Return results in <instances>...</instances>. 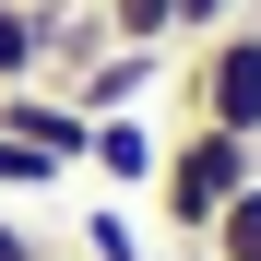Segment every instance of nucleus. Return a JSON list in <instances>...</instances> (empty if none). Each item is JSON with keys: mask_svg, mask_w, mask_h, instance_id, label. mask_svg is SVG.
Segmentation results:
<instances>
[{"mask_svg": "<svg viewBox=\"0 0 261 261\" xmlns=\"http://www.w3.org/2000/svg\"><path fill=\"white\" fill-rule=\"evenodd\" d=\"M249 178H261V143H238V130H202V119H190L178 143H166V166H154V214H166V238H190V249H202V226H214Z\"/></svg>", "mask_w": 261, "mask_h": 261, "instance_id": "f257e3e1", "label": "nucleus"}, {"mask_svg": "<svg viewBox=\"0 0 261 261\" xmlns=\"http://www.w3.org/2000/svg\"><path fill=\"white\" fill-rule=\"evenodd\" d=\"M178 95H190V119H202V130L261 143V12H238L226 36L178 48Z\"/></svg>", "mask_w": 261, "mask_h": 261, "instance_id": "f03ea898", "label": "nucleus"}, {"mask_svg": "<svg viewBox=\"0 0 261 261\" xmlns=\"http://www.w3.org/2000/svg\"><path fill=\"white\" fill-rule=\"evenodd\" d=\"M0 130H12V143H36L48 166H83V130H95V119H83L60 83H0Z\"/></svg>", "mask_w": 261, "mask_h": 261, "instance_id": "7ed1b4c3", "label": "nucleus"}, {"mask_svg": "<svg viewBox=\"0 0 261 261\" xmlns=\"http://www.w3.org/2000/svg\"><path fill=\"white\" fill-rule=\"evenodd\" d=\"M166 60H178V48H95V60L60 83V95H71L83 119H119V107H143L154 83H166Z\"/></svg>", "mask_w": 261, "mask_h": 261, "instance_id": "20e7f679", "label": "nucleus"}, {"mask_svg": "<svg viewBox=\"0 0 261 261\" xmlns=\"http://www.w3.org/2000/svg\"><path fill=\"white\" fill-rule=\"evenodd\" d=\"M83 166H95L107 190H154L166 143H154V119H143V107H119V119H95V130H83Z\"/></svg>", "mask_w": 261, "mask_h": 261, "instance_id": "39448f33", "label": "nucleus"}, {"mask_svg": "<svg viewBox=\"0 0 261 261\" xmlns=\"http://www.w3.org/2000/svg\"><path fill=\"white\" fill-rule=\"evenodd\" d=\"M202 261H261V178H249V190L202 226Z\"/></svg>", "mask_w": 261, "mask_h": 261, "instance_id": "423d86ee", "label": "nucleus"}, {"mask_svg": "<svg viewBox=\"0 0 261 261\" xmlns=\"http://www.w3.org/2000/svg\"><path fill=\"white\" fill-rule=\"evenodd\" d=\"M119 48H178V0H95Z\"/></svg>", "mask_w": 261, "mask_h": 261, "instance_id": "0eeeda50", "label": "nucleus"}, {"mask_svg": "<svg viewBox=\"0 0 261 261\" xmlns=\"http://www.w3.org/2000/svg\"><path fill=\"white\" fill-rule=\"evenodd\" d=\"M48 36H36V0H0V83H36Z\"/></svg>", "mask_w": 261, "mask_h": 261, "instance_id": "6e6552de", "label": "nucleus"}, {"mask_svg": "<svg viewBox=\"0 0 261 261\" xmlns=\"http://www.w3.org/2000/svg\"><path fill=\"white\" fill-rule=\"evenodd\" d=\"M71 249H83V261H154V249H143V226H130L119 202H95V214H83V238H71Z\"/></svg>", "mask_w": 261, "mask_h": 261, "instance_id": "1a4fd4ad", "label": "nucleus"}, {"mask_svg": "<svg viewBox=\"0 0 261 261\" xmlns=\"http://www.w3.org/2000/svg\"><path fill=\"white\" fill-rule=\"evenodd\" d=\"M60 178H71V166H48L36 143H12V130H0V202H12V190H60Z\"/></svg>", "mask_w": 261, "mask_h": 261, "instance_id": "9d476101", "label": "nucleus"}, {"mask_svg": "<svg viewBox=\"0 0 261 261\" xmlns=\"http://www.w3.org/2000/svg\"><path fill=\"white\" fill-rule=\"evenodd\" d=\"M238 12H249V0H178V48H202V36H226Z\"/></svg>", "mask_w": 261, "mask_h": 261, "instance_id": "9b49d317", "label": "nucleus"}, {"mask_svg": "<svg viewBox=\"0 0 261 261\" xmlns=\"http://www.w3.org/2000/svg\"><path fill=\"white\" fill-rule=\"evenodd\" d=\"M0 261H36V238H24V226H12V214H0Z\"/></svg>", "mask_w": 261, "mask_h": 261, "instance_id": "f8f14e48", "label": "nucleus"}, {"mask_svg": "<svg viewBox=\"0 0 261 261\" xmlns=\"http://www.w3.org/2000/svg\"><path fill=\"white\" fill-rule=\"evenodd\" d=\"M36 261H60V249H36ZM71 261H83V249H71Z\"/></svg>", "mask_w": 261, "mask_h": 261, "instance_id": "ddd939ff", "label": "nucleus"}]
</instances>
